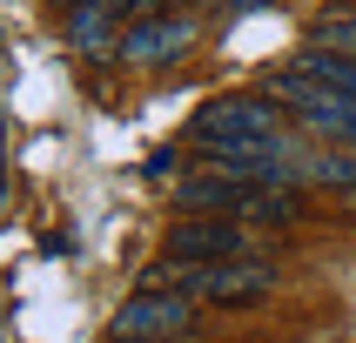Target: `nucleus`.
Segmentation results:
<instances>
[{
    "instance_id": "nucleus-1",
    "label": "nucleus",
    "mask_w": 356,
    "mask_h": 343,
    "mask_svg": "<svg viewBox=\"0 0 356 343\" xmlns=\"http://www.w3.org/2000/svg\"><path fill=\"white\" fill-rule=\"evenodd\" d=\"M195 330V296L188 289H135L108 317V343H175Z\"/></svg>"
},
{
    "instance_id": "nucleus-2",
    "label": "nucleus",
    "mask_w": 356,
    "mask_h": 343,
    "mask_svg": "<svg viewBox=\"0 0 356 343\" xmlns=\"http://www.w3.org/2000/svg\"><path fill=\"white\" fill-rule=\"evenodd\" d=\"M262 95L276 101L282 115H296L309 135L323 141H356V101H337L323 81H309L302 67H282V74H269V88Z\"/></svg>"
},
{
    "instance_id": "nucleus-3",
    "label": "nucleus",
    "mask_w": 356,
    "mask_h": 343,
    "mask_svg": "<svg viewBox=\"0 0 356 343\" xmlns=\"http://www.w3.org/2000/svg\"><path fill=\"white\" fill-rule=\"evenodd\" d=\"M276 115L282 108L262 95H222L195 115V141H209V148H222V141H269V135H282Z\"/></svg>"
},
{
    "instance_id": "nucleus-4",
    "label": "nucleus",
    "mask_w": 356,
    "mask_h": 343,
    "mask_svg": "<svg viewBox=\"0 0 356 343\" xmlns=\"http://www.w3.org/2000/svg\"><path fill=\"white\" fill-rule=\"evenodd\" d=\"M249 249H256V236L236 216H181L168 229V256H181V262H236Z\"/></svg>"
},
{
    "instance_id": "nucleus-5",
    "label": "nucleus",
    "mask_w": 356,
    "mask_h": 343,
    "mask_svg": "<svg viewBox=\"0 0 356 343\" xmlns=\"http://www.w3.org/2000/svg\"><path fill=\"white\" fill-rule=\"evenodd\" d=\"M276 289V269L269 262H249V256H236V262H188V296L195 303H256V296H269Z\"/></svg>"
},
{
    "instance_id": "nucleus-6",
    "label": "nucleus",
    "mask_w": 356,
    "mask_h": 343,
    "mask_svg": "<svg viewBox=\"0 0 356 343\" xmlns=\"http://www.w3.org/2000/svg\"><path fill=\"white\" fill-rule=\"evenodd\" d=\"M249 189H256V182H236V175H222L216 161H209V168L175 182V209L181 216H236L242 222V196H249Z\"/></svg>"
},
{
    "instance_id": "nucleus-7",
    "label": "nucleus",
    "mask_w": 356,
    "mask_h": 343,
    "mask_svg": "<svg viewBox=\"0 0 356 343\" xmlns=\"http://www.w3.org/2000/svg\"><path fill=\"white\" fill-rule=\"evenodd\" d=\"M188 40H195V27H188V20H135V27L121 34L115 54L128 61V67H168V61L188 54Z\"/></svg>"
},
{
    "instance_id": "nucleus-8",
    "label": "nucleus",
    "mask_w": 356,
    "mask_h": 343,
    "mask_svg": "<svg viewBox=\"0 0 356 343\" xmlns=\"http://www.w3.org/2000/svg\"><path fill=\"white\" fill-rule=\"evenodd\" d=\"M67 47L88 61L115 54L121 47V0H81V7H67Z\"/></svg>"
},
{
    "instance_id": "nucleus-9",
    "label": "nucleus",
    "mask_w": 356,
    "mask_h": 343,
    "mask_svg": "<svg viewBox=\"0 0 356 343\" xmlns=\"http://www.w3.org/2000/svg\"><path fill=\"white\" fill-rule=\"evenodd\" d=\"M289 67H302L309 81H323L337 101H356V54H337V47H316V40H309V47H296Z\"/></svg>"
},
{
    "instance_id": "nucleus-10",
    "label": "nucleus",
    "mask_w": 356,
    "mask_h": 343,
    "mask_svg": "<svg viewBox=\"0 0 356 343\" xmlns=\"http://www.w3.org/2000/svg\"><path fill=\"white\" fill-rule=\"evenodd\" d=\"M309 40L316 47H337V54H356V7H323L309 20Z\"/></svg>"
},
{
    "instance_id": "nucleus-11",
    "label": "nucleus",
    "mask_w": 356,
    "mask_h": 343,
    "mask_svg": "<svg viewBox=\"0 0 356 343\" xmlns=\"http://www.w3.org/2000/svg\"><path fill=\"white\" fill-rule=\"evenodd\" d=\"M309 182H316V189L356 196V155H350V148H323V155H309Z\"/></svg>"
},
{
    "instance_id": "nucleus-12",
    "label": "nucleus",
    "mask_w": 356,
    "mask_h": 343,
    "mask_svg": "<svg viewBox=\"0 0 356 343\" xmlns=\"http://www.w3.org/2000/svg\"><path fill=\"white\" fill-rule=\"evenodd\" d=\"M148 182H161V175H175V148H161V155H148V168H141Z\"/></svg>"
},
{
    "instance_id": "nucleus-13",
    "label": "nucleus",
    "mask_w": 356,
    "mask_h": 343,
    "mask_svg": "<svg viewBox=\"0 0 356 343\" xmlns=\"http://www.w3.org/2000/svg\"><path fill=\"white\" fill-rule=\"evenodd\" d=\"M222 14H249V7H269V0H216Z\"/></svg>"
},
{
    "instance_id": "nucleus-14",
    "label": "nucleus",
    "mask_w": 356,
    "mask_h": 343,
    "mask_svg": "<svg viewBox=\"0 0 356 343\" xmlns=\"http://www.w3.org/2000/svg\"><path fill=\"white\" fill-rule=\"evenodd\" d=\"M0 209H7V189H0Z\"/></svg>"
}]
</instances>
